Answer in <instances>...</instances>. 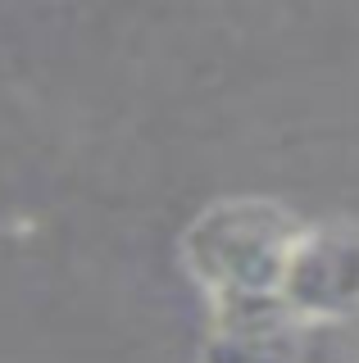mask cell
Returning <instances> with one entry per match:
<instances>
[{"label":"cell","mask_w":359,"mask_h":363,"mask_svg":"<svg viewBox=\"0 0 359 363\" xmlns=\"http://www.w3.org/2000/svg\"><path fill=\"white\" fill-rule=\"evenodd\" d=\"M300 227L305 218L273 196H223L182 227L177 264L205 295L209 313L277 304V281Z\"/></svg>","instance_id":"6da1fadb"},{"label":"cell","mask_w":359,"mask_h":363,"mask_svg":"<svg viewBox=\"0 0 359 363\" xmlns=\"http://www.w3.org/2000/svg\"><path fill=\"white\" fill-rule=\"evenodd\" d=\"M277 304L305 332L341 327L359 318V223L328 218L305 223L287 255Z\"/></svg>","instance_id":"7a4b0ae2"},{"label":"cell","mask_w":359,"mask_h":363,"mask_svg":"<svg viewBox=\"0 0 359 363\" xmlns=\"http://www.w3.org/2000/svg\"><path fill=\"white\" fill-rule=\"evenodd\" d=\"M305 336L309 332L291 323L282 304L214 309L205 336H200L196 363H300Z\"/></svg>","instance_id":"3957f363"}]
</instances>
